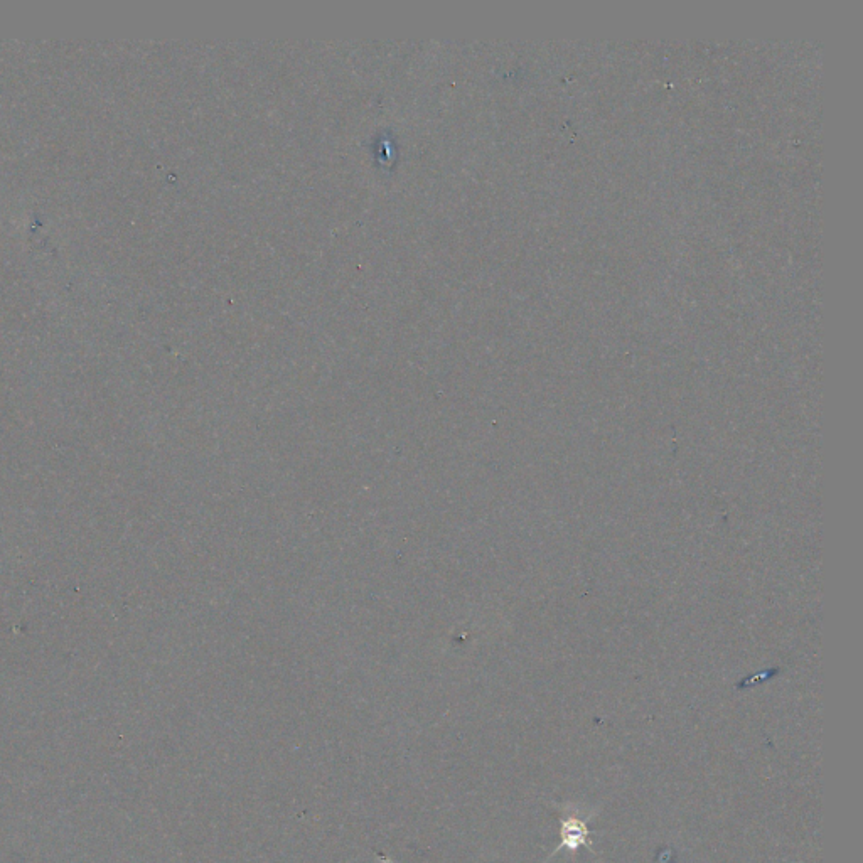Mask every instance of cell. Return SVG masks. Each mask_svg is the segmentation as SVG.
Masks as SVG:
<instances>
[{"label": "cell", "mask_w": 863, "mask_h": 863, "mask_svg": "<svg viewBox=\"0 0 863 863\" xmlns=\"http://www.w3.org/2000/svg\"><path fill=\"white\" fill-rule=\"evenodd\" d=\"M562 838V847H569L570 852H575L582 845H587L589 831H587L584 821L569 818V820L563 821Z\"/></svg>", "instance_id": "cell-1"}]
</instances>
